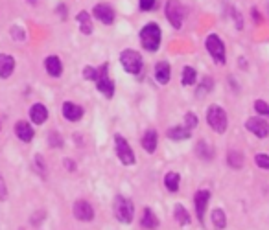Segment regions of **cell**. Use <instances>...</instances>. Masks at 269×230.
Returning a JSON list of instances; mask_svg holds the SVG:
<instances>
[{"instance_id":"cell-1","label":"cell","mask_w":269,"mask_h":230,"mask_svg":"<svg viewBox=\"0 0 269 230\" xmlns=\"http://www.w3.org/2000/svg\"><path fill=\"white\" fill-rule=\"evenodd\" d=\"M138 37H140L142 48L147 50V52H157L160 46V41H162V31H160V26L157 22H147L140 30Z\"/></svg>"},{"instance_id":"cell-2","label":"cell","mask_w":269,"mask_h":230,"mask_svg":"<svg viewBox=\"0 0 269 230\" xmlns=\"http://www.w3.org/2000/svg\"><path fill=\"white\" fill-rule=\"evenodd\" d=\"M207 123L210 125L212 131L216 133H225L227 127H229V118H227V113L221 109L220 105H210L207 109Z\"/></svg>"},{"instance_id":"cell-3","label":"cell","mask_w":269,"mask_h":230,"mask_svg":"<svg viewBox=\"0 0 269 230\" xmlns=\"http://www.w3.org/2000/svg\"><path fill=\"white\" fill-rule=\"evenodd\" d=\"M113 210H115V218L124 225H129L134 218V206L131 203V199L124 197V195H117L115 199V205H113Z\"/></svg>"},{"instance_id":"cell-4","label":"cell","mask_w":269,"mask_h":230,"mask_svg":"<svg viewBox=\"0 0 269 230\" xmlns=\"http://www.w3.org/2000/svg\"><path fill=\"white\" fill-rule=\"evenodd\" d=\"M120 65L124 67V70L128 74H136L142 72V67H144V61H142V55L134 50H124L120 54Z\"/></svg>"},{"instance_id":"cell-5","label":"cell","mask_w":269,"mask_h":230,"mask_svg":"<svg viewBox=\"0 0 269 230\" xmlns=\"http://www.w3.org/2000/svg\"><path fill=\"white\" fill-rule=\"evenodd\" d=\"M205 46H207V52L212 55V59L218 63V65H225L227 55H225V44L220 39V35L216 33H210L205 41Z\"/></svg>"},{"instance_id":"cell-6","label":"cell","mask_w":269,"mask_h":230,"mask_svg":"<svg viewBox=\"0 0 269 230\" xmlns=\"http://www.w3.org/2000/svg\"><path fill=\"white\" fill-rule=\"evenodd\" d=\"M164 13H166V18H168V22H170L175 30H179L184 22V7L183 4L179 2V0H168L164 6Z\"/></svg>"},{"instance_id":"cell-7","label":"cell","mask_w":269,"mask_h":230,"mask_svg":"<svg viewBox=\"0 0 269 230\" xmlns=\"http://www.w3.org/2000/svg\"><path fill=\"white\" fill-rule=\"evenodd\" d=\"M115 149H117L118 160H120L124 166H133V164L136 162L131 145H129V142L124 138L122 134H115Z\"/></svg>"},{"instance_id":"cell-8","label":"cell","mask_w":269,"mask_h":230,"mask_svg":"<svg viewBox=\"0 0 269 230\" xmlns=\"http://www.w3.org/2000/svg\"><path fill=\"white\" fill-rule=\"evenodd\" d=\"M107 70H109V63H104L102 67L98 68V79H96V89H98L105 98H113L115 96V81L107 76Z\"/></svg>"},{"instance_id":"cell-9","label":"cell","mask_w":269,"mask_h":230,"mask_svg":"<svg viewBox=\"0 0 269 230\" xmlns=\"http://www.w3.org/2000/svg\"><path fill=\"white\" fill-rule=\"evenodd\" d=\"M92 15H94V18L100 20L102 24H113V22H115V17H117L113 6H109V4H96V6L92 7Z\"/></svg>"},{"instance_id":"cell-10","label":"cell","mask_w":269,"mask_h":230,"mask_svg":"<svg viewBox=\"0 0 269 230\" xmlns=\"http://www.w3.org/2000/svg\"><path fill=\"white\" fill-rule=\"evenodd\" d=\"M210 201V192L208 190H199L194 195V206H196V214H197V221L199 223H205V212H207V205Z\"/></svg>"},{"instance_id":"cell-11","label":"cell","mask_w":269,"mask_h":230,"mask_svg":"<svg viewBox=\"0 0 269 230\" xmlns=\"http://www.w3.org/2000/svg\"><path fill=\"white\" fill-rule=\"evenodd\" d=\"M72 212L78 221H92L94 219V208L87 201H76L72 206Z\"/></svg>"},{"instance_id":"cell-12","label":"cell","mask_w":269,"mask_h":230,"mask_svg":"<svg viewBox=\"0 0 269 230\" xmlns=\"http://www.w3.org/2000/svg\"><path fill=\"white\" fill-rule=\"evenodd\" d=\"M245 127L249 129L253 134H257V138H268L269 123L262 118H249L245 121Z\"/></svg>"},{"instance_id":"cell-13","label":"cell","mask_w":269,"mask_h":230,"mask_svg":"<svg viewBox=\"0 0 269 230\" xmlns=\"http://www.w3.org/2000/svg\"><path fill=\"white\" fill-rule=\"evenodd\" d=\"M15 134H17V138L20 140V142H31L33 140V136H35V131H33V127H31V123H28L26 120H18L17 123H15Z\"/></svg>"},{"instance_id":"cell-14","label":"cell","mask_w":269,"mask_h":230,"mask_svg":"<svg viewBox=\"0 0 269 230\" xmlns=\"http://www.w3.org/2000/svg\"><path fill=\"white\" fill-rule=\"evenodd\" d=\"M63 116L67 118L68 121H80L81 118H83V107H80V105H76V103L72 102H65L63 103Z\"/></svg>"},{"instance_id":"cell-15","label":"cell","mask_w":269,"mask_h":230,"mask_svg":"<svg viewBox=\"0 0 269 230\" xmlns=\"http://www.w3.org/2000/svg\"><path fill=\"white\" fill-rule=\"evenodd\" d=\"M30 120L35 125H43L44 121L48 120V109L43 103H33L30 107Z\"/></svg>"},{"instance_id":"cell-16","label":"cell","mask_w":269,"mask_h":230,"mask_svg":"<svg viewBox=\"0 0 269 230\" xmlns=\"http://www.w3.org/2000/svg\"><path fill=\"white\" fill-rule=\"evenodd\" d=\"M44 68H46V72H48L52 78H59L63 74V63L57 55H48V57L44 59Z\"/></svg>"},{"instance_id":"cell-17","label":"cell","mask_w":269,"mask_h":230,"mask_svg":"<svg viewBox=\"0 0 269 230\" xmlns=\"http://www.w3.org/2000/svg\"><path fill=\"white\" fill-rule=\"evenodd\" d=\"M171 78V67L170 63H166V61H159L157 63V67H155V79L159 81L160 85H166Z\"/></svg>"},{"instance_id":"cell-18","label":"cell","mask_w":269,"mask_h":230,"mask_svg":"<svg viewBox=\"0 0 269 230\" xmlns=\"http://www.w3.org/2000/svg\"><path fill=\"white\" fill-rule=\"evenodd\" d=\"M157 145H159V134H157V131L155 129H147L146 133H144V136H142V147L147 153H155Z\"/></svg>"},{"instance_id":"cell-19","label":"cell","mask_w":269,"mask_h":230,"mask_svg":"<svg viewBox=\"0 0 269 230\" xmlns=\"http://www.w3.org/2000/svg\"><path fill=\"white\" fill-rule=\"evenodd\" d=\"M15 70V59L7 54H0V79H7Z\"/></svg>"},{"instance_id":"cell-20","label":"cell","mask_w":269,"mask_h":230,"mask_svg":"<svg viewBox=\"0 0 269 230\" xmlns=\"http://www.w3.org/2000/svg\"><path fill=\"white\" fill-rule=\"evenodd\" d=\"M140 225L146 230H157L159 229V218L153 214L151 208H144V216H142Z\"/></svg>"},{"instance_id":"cell-21","label":"cell","mask_w":269,"mask_h":230,"mask_svg":"<svg viewBox=\"0 0 269 230\" xmlns=\"http://www.w3.org/2000/svg\"><path fill=\"white\" fill-rule=\"evenodd\" d=\"M192 136V129L186 125H177V127L168 129V138L171 140H188Z\"/></svg>"},{"instance_id":"cell-22","label":"cell","mask_w":269,"mask_h":230,"mask_svg":"<svg viewBox=\"0 0 269 230\" xmlns=\"http://www.w3.org/2000/svg\"><path fill=\"white\" fill-rule=\"evenodd\" d=\"M76 20H78V24H80V30L85 33V35H91L92 33V18L91 15H89V11H80L78 13V17H76Z\"/></svg>"},{"instance_id":"cell-23","label":"cell","mask_w":269,"mask_h":230,"mask_svg":"<svg viewBox=\"0 0 269 230\" xmlns=\"http://www.w3.org/2000/svg\"><path fill=\"white\" fill-rule=\"evenodd\" d=\"M210 219H212L214 229L223 230L227 227V216H225V212H223L221 208H214V210H212V214H210Z\"/></svg>"},{"instance_id":"cell-24","label":"cell","mask_w":269,"mask_h":230,"mask_svg":"<svg viewBox=\"0 0 269 230\" xmlns=\"http://www.w3.org/2000/svg\"><path fill=\"white\" fill-rule=\"evenodd\" d=\"M173 216H175V221H177L181 227H188L190 225V214L186 212V208H184L183 205H175V208H173Z\"/></svg>"},{"instance_id":"cell-25","label":"cell","mask_w":269,"mask_h":230,"mask_svg":"<svg viewBox=\"0 0 269 230\" xmlns=\"http://www.w3.org/2000/svg\"><path fill=\"white\" fill-rule=\"evenodd\" d=\"M179 182H181V177L175 171H170L164 175V186L168 192H177L179 190Z\"/></svg>"},{"instance_id":"cell-26","label":"cell","mask_w":269,"mask_h":230,"mask_svg":"<svg viewBox=\"0 0 269 230\" xmlns=\"http://www.w3.org/2000/svg\"><path fill=\"white\" fill-rule=\"evenodd\" d=\"M197 79V72L194 70L192 67H184L183 68V74H181V83H183L184 87L188 85H194Z\"/></svg>"},{"instance_id":"cell-27","label":"cell","mask_w":269,"mask_h":230,"mask_svg":"<svg viewBox=\"0 0 269 230\" xmlns=\"http://www.w3.org/2000/svg\"><path fill=\"white\" fill-rule=\"evenodd\" d=\"M227 164L233 168V170H240L244 166V155L240 151H231L227 155Z\"/></svg>"},{"instance_id":"cell-28","label":"cell","mask_w":269,"mask_h":230,"mask_svg":"<svg viewBox=\"0 0 269 230\" xmlns=\"http://www.w3.org/2000/svg\"><path fill=\"white\" fill-rule=\"evenodd\" d=\"M196 151H197V157H201L203 160H210V158H214V149L212 147H208L207 142H199L196 147Z\"/></svg>"},{"instance_id":"cell-29","label":"cell","mask_w":269,"mask_h":230,"mask_svg":"<svg viewBox=\"0 0 269 230\" xmlns=\"http://www.w3.org/2000/svg\"><path fill=\"white\" fill-rule=\"evenodd\" d=\"M212 87H214V81H212V79L210 78H205L201 81V85L197 87V96H205V94H207V92H210L212 91Z\"/></svg>"},{"instance_id":"cell-30","label":"cell","mask_w":269,"mask_h":230,"mask_svg":"<svg viewBox=\"0 0 269 230\" xmlns=\"http://www.w3.org/2000/svg\"><path fill=\"white\" fill-rule=\"evenodd\" d=\"M255 111H257L258 115L268 116L269 118V105L264 102V100H257V102H255Z\"/></svg>"},{"instance_id":"cell-31","label":"cell","mask_w":269,"mask_h":230,"mask_svg":"<svg viewBox=\"0 0 269 230\" xmlns=\"http://www.w3.org/2000/svg\"><path fill=\"white\" fill-rule=\"evenodd\" d=\"M48 144H50V147H61V145H63L61 134L55 133V131H52V133L48 134Z\"/></svg>"},{"instance_id":"cell-32","label":"cell","mask_w":269,"mask_h":230,"mask_svg":"<svg viewBox=\"0 0 269 230\" xmlns=\"http://www.w3.org/2000/svg\"><path fill=\"white\" fill-rule=\"evenodd\" d=\"M83 78H85L87 81H96V79H98V68L85 67L83 68Z\"/></svg>"},{"instance_id":"cell-33","label":"cell","mask_w":269,"mask_h":230,"mask_svg":"<svg viewBox=\"0 0 269 230\" xmlns=\"http://www.w3.org/2000/svg\"><path fill=\"white\" fill-rule=\"evenodd\" d=\"M197 123H199V120H197V116L194 115V113H186V115H184V125L188 129H194Z\"/></svg>"},{"instance_id":"cell-34","label":"cell","mask_w":269,"mask_h":230,"mask_svg":"<svg viewBox=\"0 0 269 230\" xmlns=\"http://www.w3.org/2000/svg\"><path fill=\"white\" fill-rule=\"evenodd\" d=\"M255 162H257L258 168H262V170H269V157H268V155H264V153L257 155V157H255Z\"/></svg>"},{"instance_id":"cell-35","label":"cell","mask_w":269,"mask_h":230,"mask_svg":"<svg viewBox=\"0 0 269 230\" xmlns=\"http://www.w3.org/2000/svg\"><path fill=\"white\" fill-rule=\"evenodd\" d=\"M138 7L142 11H151L157 7V0H138Z\"/></svg>"},{"instance_id":"cell-36","label":"cell","mask_w":269,"mask_h":230,"mask_svg":"<svg viewBox=\"0 0 269 230\" xmlns=\"http://www.w3.org/2000/svg\"><path fill=\"white\" fill-rule=\"evenodd\" d=\"M11 37H13V39H17V41H24L26 33H24V30H22V28L13 26V28H11Z\"/></svg>"},{"instance_id":"cell-37","label":"cell","mask_w":269,"mask_h":230,"mask_svg":"<svg viewBox=\"0 0 269 230\" xmlns=\"http://www.w3.org/2000/svg\"><path fill=\"white\" fill-rule=\"evenodd\" d=\"M6 199H7V186L4 177L0 175V201H6Z\"/></svg>"},{"instance_id":"cell-38","label":"cell","mask_w":269,"mask_h":230,"mask_svg":"<svg viewBox=\"0 0 269 230\" xmlns=\"http://www.w3.org/2000/svg\"><path fill=\"white\" fill-rule=\"evenodd\" d=\"M251 15H253V20H255V22H257V24H262V15H260V11H258V9H253L251 11Z\"/></svg>"},{"instance_id":"cell-39","label":"cell","mask_w":269,"mask_h":230,"mask_svg":"<svg viewBox=\"0 0 269 230\" xmlns=\"http://www.w3.org/2000/svg\"><path fill=\"white\" fill-rule=\"evenodd\" d=\"M55 11L59 13V17H61V18H67V6H65V4H59Z\"/></svg>"},{"instance_id":"cell-40","label":"cell","mask_w":269,"mask_h":230,"mask_svg":"<svg viewBox=\"0 0 269 230\" xmlns=\"http://www.w3.org/2000/svg\"><path fill=\"white\" fill-rule=\"evenodd\" d=\"M65 166H67L68 171H74V170H76V164H74V160H70V158H65Z\"/></svg>"},{"instance_id":"cell-41","label":"cell","mask_w":269,"mask_h":230,"mask_svg":"<svg viewBox=\"0 0 269 230\" xmlns=\"http://www.w3.org/2000/svg\"><path fill=\"white\" fill-rule=\"evenodd\" d=\"M0 131H2V121H0Z\"/></svg>"}]
</instances>
